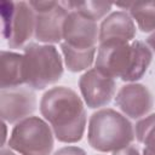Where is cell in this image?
I'll use <instances>...</instances> for the list:
<instances>
[{
  "instance_id": "obj_15",
  "label": "cell",
  "mask_w": 155,
  "mask_h": 155,
  "mask_svg": "<svg viewBox=\"0 0 155 155\" xmlns=\"http://www.w3.org/2000/svg\"><path fill=\"white\" fill-rule=\"evenodd\" d=\"M68 11H75L92 21L104 17L111 8V4L104 1H62Z\"/></svg>"
},
{
  "instance_id": "obj_1",
  "label": "cell",
  "mask_w": 155,
  "mask_h": 155,
  "mask_svg": "<svg viewBox=\"0 0 155 155\" xmlns=\"http://www.w3.org/2000/svg\"><path fill=\"white\" fill-rule=\"evenodd\" d=\"M40 111L59 142L76 143L82 138L86 110L81 98L71 88L58 86L45 92L40 101Z\"/></svg>"
},
{
  "instance_id": "obj_18",
  "label": "cell",
  "mask_w": 155,
  "mask_h": 155,
  "mask_svg": "<svg viewBox=\"0 0 155 155\" xmlns=\"http://www.w3.org/2000/svg\"><path fill=\"white\" fill-rule=\"evenodd\" d=\"M53 155H86V151L79 147H64L57 150Z\"/></svg>"
},
{
  "instance_id": "obj_10",
  "label": "cell",
  "mask_w": 155,
  "mask_h": 155,
  "mask_svg": "<svg viewBox=\"0 0 155 155\" xmlns=\"http://www.w3.org/2000/svg\"><path fill=\"white\" fill-rule=\"evenodd\" d=\"M63 39L64 42L74 47H94L97 41H99L97 22L84 17L75 11H69L63 25Z\"/></svg>"
},
{
  "instance_id": "obj_5",
  "label": "cell",
  "mask_w": 155,
  "mask_h": 155,
  "mask_svg": "<svg viewBox=\"0 0 155 155\" xmlns=\"http://www.w3.org/2000/svg\"><path fill=\"white\" fill-rule=\"evenodd\" d=\"M8 147L21 155H51L53 134L42 119L29 116L16 124L8 139Z\"/></svg>"
},
{
  "instance_id": "obj_22",
  "label": "cell",
  "mask_w": 155,
  "mask_h": 155,
  "mask_svg": "<svg viewBox=\"0 0 155 155\" xmlns=\"http://www.w3.org/2000/svg\"><path fill=\"white\" fill-rule=\"evenodd\" d=\"M0 155H16L12 150H10V149H6V148H2L1 149V154Z\"/></svg>"
},
{
  "instance_id": "obj_11",
  "label": "cell",
  "mask_w": 155,
  "mask_h": 155,
  "mask_svg": "<svg viewBox=\"0 0 155 155\" xmlns=\"http://www.w3.org/2000/svg\"><path fill=\"white\" fill-rule=\"evenodd\" d=\"M115 104L131 119L147 115L154 104L150 91L142 84H128L120 88L115 97Z\"/></svg>"
},
{
  "instance_id": "obj_4",
  "label": "cell",
  "mask_w": 155,
  "mask_h": 155,
  "mask_svg": "<svg viewBox=\"0 0 155 155\" xmlns=\"http://www.w3.org/2000/svg\"><path fill=\"white\" fill-rule=\"evenodd\" d=\"M24 78L33 90H44L63 75V63L58 50L52 45L30 42L24 46Z\"/></svg>"
},
{
  "instance_id": "obj_19",
  "label": "cell",
  "mask_w": 155,
  "mask_h": 155,
  "mask_svg": "<svg viewBox=\"0 0 155 155\" xmlns=\"http://www.w3.org/2000/svg\"><path fill=\"white\" fill-rule=\"evenodd\" d=\"M113 155H139V150L133 145H128V147L122 148L117 151H114Z\"/></svg>"
},
{
  "instance_id": "obj_12",
  "label": "cell",
  "mask_w": 155,
  "mask_h": 155,
  "mask_svg": "<svg viewBox=\"0 0 155 155\" xmlns=\"http://www.w3.org/2000/svg\"><path fill=\"white\" fill-rule=\"evenodd\" d=\"M136 35V25L127 12L116 11L103 19L99 28V44L108 41L130 42Z\"/></svg>"
},
{
  "instance_id": "obj_8",
  "label": "cell",
  "mask_w": 155,
  "mask_h": 155,
  "mask_svg": "<svg viewBox=\"0 0 155 155\" xmlns=\"http://www.w3.org/2000/svg\"><path fill=\"white\" fill-rule=\"evenodd\" d=\"M79 87L86 105L91 109L109 104L116 91L115 80L107 76L97 68L90 69L81 75Z\"/></svg>"
},
{
  "instance_id": "obj_21",
  "label": "cell",
  "mask_w": 155,
  "mask_h": 155,
  "mask_svg": "<svg viewBox=\"0 0 155 155\" xmlns=\"http://www.w3.org/2000/svg\"><path fill=\"white\" fill-rule=\"evenodd\" d=\"M143 155H155V147H145Z\"/></svg>"
},
{
  "instance_id": "obj_6",
  "label": "cell",
  "mask_w": 155,
  "mask_h": 155,
  "mask_svg": "<svg viewBox=\"0 0 155 155\" xmlns=\"http://www.w3.org/2000/svg\"><path fill=\"white\" fill-rule=\"evenodd\" d=\"M2 35L11 48L23 47L35 30V12L25 1H2Z\"/></svg>"
},
{
  "instance_id": "obj_9",
  "label": "cell",
  "mask_w": 155,
  "mask_h": 155,
  "mask_svg": "<svg viewBox=\"0 0 155 155\" xmlns=\"http://www.w3.org/2000/svg\"><path fill=\"white\" fill-rule=\"evenodd\" d=\"M36 109V97L30 88L15 87L1 90L0 114L1 119L8 124L19 122Z\"/></svg>"
},
{
  "instance_id": "obj_14",
  "label": "cell",
  "mask_w": 155,
  "mask_h": 155,
  "mask_svg": "<svg viewBox=\"0 0 155 155\" xmlns=\"http://www.w3.org/2000/svg\"><path fill=\"white\" fill-rule=\"evenodd\" d=\"M61 48L64 56V62L68 70L73 73H78L85 70L91 67L94 59L96 47L90 48H79L74 47L67 42L61 44Z\"/></svg>"
},
{
  "instance_id": "obj_20",
  "label": "cell",
  "mask_w": 155,
  "mask_h": 155,
  "mask_svg": "<svg viewBox=\"0 0 155 155\" xmlns=\"http://www.w3.org/2000/svg\"><path fill=\"white\" fill-rule=\"evenodd\" d=\"M147 45L155 52V33H153V34L147 39Z\"/></svg>"
},
{
  "instance_id": "obj_2",
  "label": "cell",
  "mask_w": 155,
  "mask_h": 155,
  "mask_svg": "<svg viewBox=\"0 0 155 155\" xmlns=\"http://www.w3.org/2000/svg\"><path fill=\"white\" fill-rule=\"evenodd\" d=\"M151 58L150 48L139 40L131 44L108 41L99 44L96 68L107 76L132 82L143 78Z\"/></svg>"
},
{
  "instance_id": "obj_16",
  "label": "cell",
  "mask_w": 155,
  "mask_h": 155,
  "mask_svg": "<svg viewBox=\"0 0 155 155\" xmlns=\"http://www.w3.org/2000/svg\"><path fill=\"white\" fill-rule=\"evenodd\" d=\"M128 10L142 31L155 33V1L132 2L128 4Z\"/></svg>"
},
{
  "instance_id": "obj_3",
  "label": "cell",
  "mask_w": 155,
  "mask_h": 155,
  "mask_svg": "<svg viewBox=\"0 0 155 155\" xmlns=\"http://www.w3.org/2000/svg\"><path fill=\"white\" fill-rule=\"evenodd\" d=\"M133 125L114 109H101L88 121V144L102 153L117 151L131 145L134 139Z\"/></svg>"
},
{
  "instance_id": "obj_13",
  "label": "cell",
  "mask_w": 155,
  "mask_h": 155,
  "mask_svg": "<svg viewBox=\"0 0 155 155\" xmlns=\"http://www.w3.org/2000/svg\"><path fill=\"white\" fill-rule=\"evenodd\" d=\"M0 64H1L0 65L1 67V76H0L1 90L15 88L25 84L24 56L16 52L1 51Z\"/></svg>"
},
{
  "instance_id": "obj_17",
  "label": "cell",
  "mask_w": 155,
  "mask_h": 155,
  "mask_svg": "<svg viewBox=\"0 0 155 155\" xmlns=\"http://www.w3.org/2000/svg\"><path fill=\"white\" fill-rule=\"evenodd\" d=\"M136 138L145 147H155V114H151L136 124Z\"/></svg>"
},
{
  "instance_id": "obj_7",
  "label": "cell",
  "mask_w": 155,
  "mask_h": 155,
  "mask_svg": "<svg viewBox=\"0 0 155 155\" xmlns=\"http://www.w3.org/2000/svg\"><path fill=\"white\" fill-rule=\"evenodd\" d=\"M29 5L35 12V39L45 44L59 42L69 11L58 1H29Z\"/></svg>"
}]
</instances>
